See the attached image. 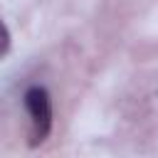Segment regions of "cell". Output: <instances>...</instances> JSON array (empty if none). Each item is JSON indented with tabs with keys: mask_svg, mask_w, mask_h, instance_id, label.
Returning a JSON list of instances; mask_svg holds the SVG:
<instances>
[{
	"mask_svg": "<svg viewBox=\"0 0 158 158\" xmlns=\"http://www.w3.org/2000/svg\"><path fill=\"white\" fill-rule=\"evenodd\" d=\"M25 109L32 123V141H44L49 128H52V101L47 89L42 86H30L25 91Z\"/></svg>",
	"mask_w": 158,
	"mask_h": 158,
	"instance_id": "obj_1",
	"label": "cell"
}]
</instances>
